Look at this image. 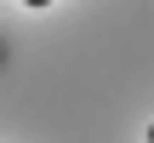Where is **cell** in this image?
<instances>
[{
    "label": "cell",
    "instance_id": "6da1fadb",
    "mask_svg": "<svg viewBox=\"0 0 154 143\" xmlns=\"http://www.w3.org/2000/svg\"><path fill=\"white\" fill-rule=\"evenodd\" d=\"M23 6H29V11H46V6H51V0H23Z\"/></svg>",
    "mask_w": 154,
    "mask_h": 143
}]
</instances>
